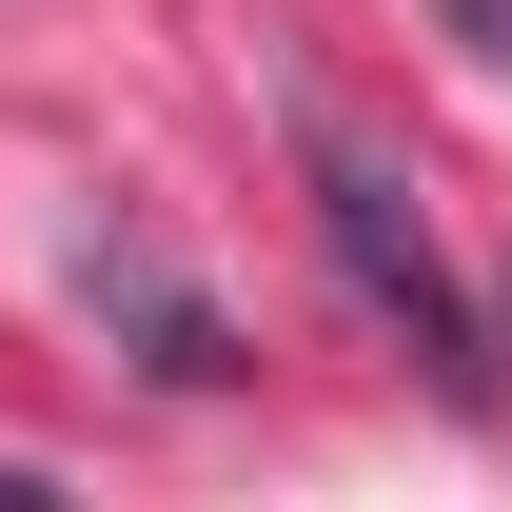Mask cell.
Instances as JSON below:
<instances>
[{"label":"cell","mask_w":512,"mask_h":512,"mask_svg":"<svg viewBox=\"0 0 512 512\" xmlns=\"http://www.w3.org/2000/svg\"><path fill=\"white\" fill-rule=\"evenodd\" d=\"M296 178H316V237H335V276L375 296V335H394V355H434L453 394H493V335H473V296H453V256H434V217H414V178H394L355 119H296Z\"/></svg>","instance_id":"6da1fadb"},{"label":"cell","mask_w":512,"mask_h":512,"mask_svg":"<svg viewBox=\"0 0 512 512\" xmlns=\"http://www.w3.org/2000/svg\"><path fill=\"white\" fill-rule=\"evenodd\" d=\"M99 296H119V335H138V375H178V394H217V375H237V335L197 316V296H178V276H158L138 237H99Z\"/></svg>","instance_id":"7a4b0ae2"}]
</instances>
